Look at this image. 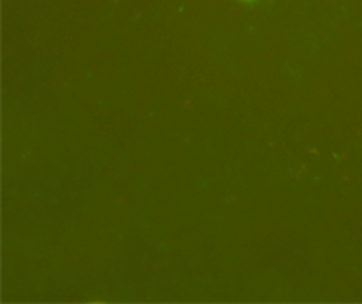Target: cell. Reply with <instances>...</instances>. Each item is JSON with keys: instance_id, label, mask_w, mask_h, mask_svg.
Here are the masks:
<instances>
[{"instance_id": "obj_1", "label": "cell", "mask_w": 362, "mask_h": 304, "mask_svg": "<svg viewBox=\"0 0 362 304\" xmlns=\"http://www.w3.org/2000/svg\"><path fill=\"white\" fill-rule=\"evenodd\" d=\"M243 2H255V0H243Z\"/></svg>"}]
</instances>
